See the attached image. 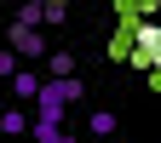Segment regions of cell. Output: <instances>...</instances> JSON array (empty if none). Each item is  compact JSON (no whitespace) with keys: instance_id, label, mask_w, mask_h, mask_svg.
Here are the masks:
<instances>
[{"instance_id":"52a82bcc","label":"cell","mask_w":161,"mask_h":143,"mask_svg":"<svg viewBox=\"0 0 161 143\" xmlns=\"http://www.w3.org/2000/svg\"><path fill=\"white\" fill-rule=\"evenodd\" d=\"M12 23H29V29H40V0H29V6H17V17Z\"/></svg>"},{"instance_id":"277c9868","label":"cell","mask_w":161,"mask_h":143,"mask_svg":"<svg viewBox=\"0 0 161 143\" xmlns=\"http://www.w3.org/2000/svg\"><path fill=\"white\" fill-rule=\"evenodd\" d=\"M115 126H121V120H115L109 109H92V115H86V132H92V137H109Z\"/></svg>"},{"instance_id":"3957f363","label":"cell","mask_w":161,"mask_h":143,"mask_svg":"<svg viewBox=\"0 0 161 143\" xmlns=\"http://www.w3.org/2000/svg\"><path fill=\"white\" fill-rule=\"evenodd\" d=\"M29 126H35V115H29V109H17V103H12L6 115H0V132H6V137H23Z\"/></svg>"},{"instance_id":"7a4b0ae2","label":"cell","mask_w":161,"mask_h":143,"mask_svg":"<svg viewBox=\"0 0 161 143\" xmlns=\"http://www.w3.org/2000/svg\"><path fill=\"white\" fill-rule=\"evenodd\" d=\"M6 40H12V57H52V52H46V34L29 29V23H12Z\"/></svg>"},{"instance_id":"8992f818","label":"cell","mask_w":161,"mask_h":143,"mask_svg":"<svg viewBox=\"0 0 161 143\" xmlns=\"http://www.w3.org/2000/svg\"><path fill=\"white\" fill-rule=\"evenodd\" d=\"M40 23H69V6H64V0H40Z\"/></svg>"},{"instance_id":"5b68a950","label":"cell","mask_w":161,"mask_h":143,"mask_svg":"<svg viewBox=\"0 0 161 143\" xmlns=\"http://www.w3.org/2000/svg\"><path fill=\"white\" fill-rule=\"evenodd\" d=\"M12 97H40V74H12Z\"/></svg>"},{"instance_id":"9c48e42d","label":"cell","mask_w":161,"mask_h":143,"mask_svg":"<svg viewBox=\"0 0 161 143\" xmlns=\"http://www.w3.org/2000/svg\"><path fill=\"white\" fill-rule=\"evenodd\" d=\"M52 143H80V137H75V132H58V137H52Z\"/></svg>"},{"instance_id":"6da1fadb","label":"cell","mask_w":161,"mask_h":143,"mask_svg":"<svg viewBox=\"0 0 161 143\" xmlns=\"http://www.w3.org/2000/svg\"><path fill=\"white\" fill-rule=\"evenodd\" d=\"M132 69L161 74V23H138L132 29Z\"/></svg>"},{"instance_id":"ba28073f","label":"cell","mask_w":161,"mask_h":143,"mask_svg":"<svg viewBox=\"0 0 161 143\" xmlns=\"http://www.w3.org/2000/svg\"><path fill=\"white\" fill-rule=\"evenodd\" d=\"M12 74H17V57H12V52H0V80H12Z\"/></svg>"}]
</instances>
